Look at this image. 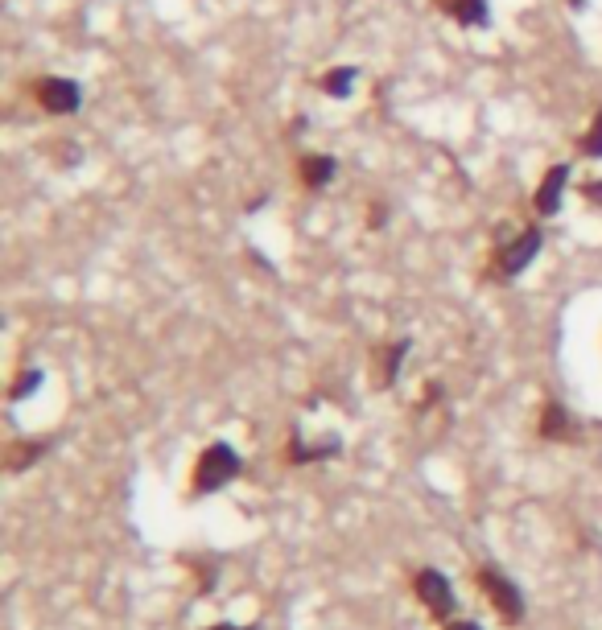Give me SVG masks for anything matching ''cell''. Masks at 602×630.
<instances>
[{
  "label": "cell",
  "instance_id": "6da1fadb",
  "mask_svg": "<svg viewBox=\"0 0 602 630\" xmlns=\"http://www.w3.org/2000/svg\"><path fill=\"white\" fill-rule=\"evenodd\" d=\"M244 474V458L236 445L227 441H211L203 453L194 458V470H190V499H211L219 495L223 486H231Z\"/></svg>",
  "mask_w": 602,
  "mask_h": 630
},
{
  "label": "cell",
  "instance_id": "7a4b0ae2",
  "mask_svg": "<svg viewBox=\"0 0 602 630\" xmlns=\"http://www.w3.org/2000/svg\"><path fill=\"white\" fill-rule=\"evenodd\" d=\"M475 585L483 593V602L495 610V618L504 626H520L524 614H528V602H524V589L499 569V565H479L475 569Z\"/></svg>",
  "mask_w": 602,
  "mask_h": 630
},
{
  "label": "cell",
  "instance_id": "3957f363",
  "mask_svg": "<svg viewBox=\"0 0 602 630\" xmlns=\"http://www.w3.org/2000/svg\"><path fill=\"white\" fill-rule=\"evenodd\" d=\"M413 593H417L421 610H425L433 622L458 618V593H454V581H450L442 569H417V573H413Z\"/></svg>",
  "mask_w": 602,
  "mask_h": 630
},
{
  "label": "cell",
  "instance_id": "277c9868",
  "mask_svg": "<svg viewBox=\"0 0 602 630\" xmlns=\"http://www.w3.org/2000/svg\"><path fill=\"white\" fill-rule=\"evenodd\" d=\"M541 243H545L541 227H524L516 239L499 243L495 256H491V276H495V280H516L532 260L541 256Z\"/></svg>",
  "mask_w": 602,
  "mask_h": 630
},
{
  "label": "cell",
  "instance_id": "5b68a950",
  "mask_svg": "<svg viewBox=\"0 0 602 630\" xmlns=\"http://www.w3.org/2000/svg\"><path fill=\"white\" fill-rule=\"evenodd\" d=\"M537 437H541V441H553V445H574V441H578V420H574V412L565 408L561 400H545V404H541V416H537Z\"/></svg>",
  "mask_w": 602,
  "mask_h": 630
},
{
  "label": "cell",
  "instance_id": "8992f818",
  "mask_svg": "<svg viewBox=\"0 0 602 630\" xmlns=\"http://www.w3.org/2000/svg\"><path fill=\"white\" fill-rule=\"evenodd\" d=\"M33 95H38V103L50 116H71V112H79V103H83V91H79L75 79H38Z\"/></svg>",
  "mask_w": 602,
  "mask_h": 630
},
{
  "label": "cell",
  "instance_id": "52a82bcc",
  "mask_svg": "<svg viewBox=\"0 0 602 630\" xmlns=\"http://www.w3.org/2000/svg\"><path fill=\"white\" fill-rule=\"evenodd\" d=\"M339 453H343V437H339V433H330V437H322V441H306L301 433H293L289 445H285V462H289V466H314V462L339 458Z\"/></svg>",
  "mask_w": 602,
  "mask_h": 630
},
{
  "label": "cell",
  "instance_id": "ba28073f",
  "mask_svg": "<svg viewBox=\"0 0 602 630\" xmlns=\"http://www.w3.org/2000/svg\"><path fill=\"white\" fill-rule=\"evenodd\" d=\"M565 186H570V165H549L541 186H537V198H532V206H537L541 219H549V215H557V210H561Z\"/></svg>",
  "mask_w": 602,
  "mask_h": 630
},
{
  "label": "cell",
  "instance_id": "9c48e42d",
  "mask_svg": "<svg viewBox=\"0 0 602 630\" xmlns=\"http://www.w3.org/2000/svg\"><path fill=\"white\" fill-rule=\"evenodd\" d=\"M58 441L54 437H33V441H13L9 449H5V470L9 474H21V470H29V466H38L46 453L54 449Z\"/></svg>",
  "mask_w": 602,
  "mask_h": 630
},
{
  "label": "cell",
  "instance_id": "30bf717a",
  "mask_svg": "<svg viewBox=\"0 0 602 630\" xmlns=\"http://www.w3.org/2000/svg\"><path fill=\"white\" fill-rule=\"evenodd\" d=\"M413 350V342L409 338H400V342H392V346H384L380 355H376V383L380 388H392V383L400 379V367H405V355Z\"/></svg>",
  "mask_w": 602,
  "mask_h": 630
},
{
  "label": "cell",
  "instance_id": "8fae6325",
  "mask_svg": "<svg viewBox=\"0 0 602 630\" xmlns=\"http://www.w3.org/2000/svg\"><path fill=\"white\" fill-rule=\"evenodd\" d=\"M438 9H442L450 21H458L462 29H479V25L491 21L487 0H438Z\"/></svg>",
  "mask_w": 602,
  "mask_h": 630
},
{
  "label": "cell",
  "instance_id": "7c38bea8",
  "mask_svg": "<svg viewBox=\"0 0 602 630\" xmlns=\"http://www.w3.org/2000/svg\"><path fill=\"white\" fill-rule=\"evenodd\" d=\"M334 157H326V153H314V157H301V165H297V173H301V186L306 190H322V186H330L334 182Z\"/></svg>",
  "mask_w": 602,
  "mask_h": 630
},
{
  "label": "cell",
  "instance_id": "4fadbf2b",
  "mask_svg": "<svg viewBox=\"0 0 602 630\" xmlns=\"http://www.w3.org/2000/svg\"><path fill=\"white\" fill-rule=\"evenodd\" d=\"M355 79H359V70H355V66H330L326 75H322V91L334 95V99H347L351 87H355Z\"/></svg>",
  "mask_w": 602,
  "mask_h": 630
},
{
  "label": "cell",
  "instance_id": "5bb4252c",
  "mask_svg": "<svg viewBox=\"0 0 602 630\" xmlns=\"http://www.w3.org/2000/svg\"><path fill=\"white\" fill-rule=\"evenodd\" d=\"M42 383H46V371H42V367H25V371H21L17 379H13V388H9V400H13V404H21L25 396H33V392H38Z\"/></svg>",
  "mask_w": 602,
  "mask_h": 630
},
{
  "label": "cell",
  "instance_id": "9a60e30c",
  "mask_svg": "<svg viewBox=\"0 0 602 630\" xmlns=\"http://www.w3.org/2000/svg\"><path fill=\"white\" fill-rule=\"evenodd\" d=\"M582 153L594 157V161H602V112H594V124H590V132L582 136Z\"/></svg>",
  "mask_w": 602,
  "mask_h": 630
},
{
  "label": "cell",
  "instance_id": "2e32d148",
  "mask_svg": "<svg viewBox=\"0 0 602 630\" xmlns=\"http://www.w3.org/2000/svg\"><path fill=\"white\" fill-rule=\"evenodd\" d=\"M582 198H586L590 206H598V210H602V178H590V182L582 186Z\"/></svg>",
  "mask_w": 602,
  "mask_h": 630
},
{
  "label": "cell",
  "instance_id": "e0dca14e",
  "mask_svg": "<svg viewBox=\"0 0 602 630\" xmlns=\"http://www.w3.org/2000/svg\"><path fill=\"white\" fill-rule=\"evenodd\" d=\"M421 392H425V396H421V408H433V404L442 400V383H425Z\"/></svg>",
  "mask_w": 602,
  "mask_h": 630
},
{
  "label": "cell",
  "instance_id": "ac0fdd59",
  "mask_svg": "<svg viewBox=\"0 0 602 630\" xmlns=\"http://www.w3.org/2000/svg\"><path fill=\"white\" fill-rule=\"evenodd\" d=\"M442 630H483V626H479L475 618H462V614H458V618H450V622H442Z\"/></svg>",
  "mask_w": 602,
  "mask_h": 630
},
{
  "label": "cell",
  "instance_id": "d6986e66",
  "mask_svg": "<svg viewBox=\"0 0 602 630\" xmlns=\"http://www.w3.org/2000/svg\"><path fill=\"white\" fill-rule=\"evenodd\" d=\"M207 630H260V622H248V626H236V622H215Z\"/></svg>",
  "mask_w": 602,
  "mask_h": 630
},
{
  "label": "cell",
  "instance_id": "ffe728a7",
  "mask_svg": "<svg viewBox=\"0 0 602 630\" xmlns=\"http://www.w3.org/2000/svg\"><path fill=\"white\" fill-rule=\"evenodd\" d=\"M570 5H574V9H586V0H570Z\"/></svg>",
  "mask_w": 602,
  "mask_h": 630
}]
</instances>
